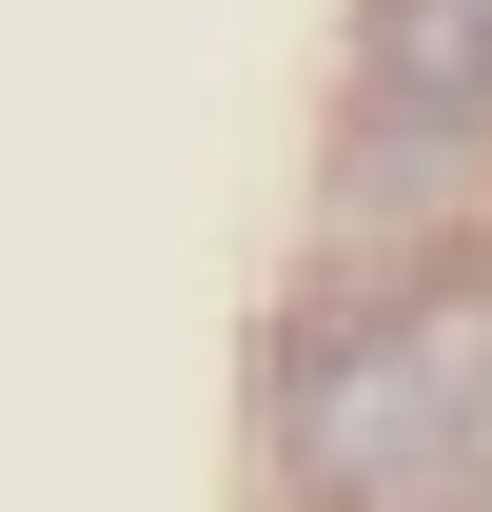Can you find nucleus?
Listing matches in <instances>:
<instances>
[{"label":"nucleus","mask_w":492,"mask_h":512,"mask_svg":"<svg viewBox=\"0 0 492 512\" xmlns=\"http://www.w3.org/2000/svg\"><path fill=\"white\" fill-rule=\"evenodd\" d=\"M276 453L315 512H473L492 493V256H433L355 316H315Z\"/></svg>","instance_id":"nucleus-1"},{"label":"nucleus","mask_w":492,"mask_h":512,"mask_svg":"<svg viewBox=\"0 0 492 512\" xmlns=\"http://www.w3.org/2000/svg\"><path fill=\"white\" fill-rule=\"evenodd\" d=\"M473 512H492V493H473Z\"/></svg>","instance_id":"nucleus-3"},{"label":"nucleus","mask_w":492,"mask_h":512,"mask_svg":"<svg viewBox=\"0 0 492 512\" xmlns=\"http://www.w3.org/2000/svg\"><path fill=\"white\" fill-rule=\"evenodd\" d=\"M374 119L394 138H492V0H374Z\"/></svg>","instance_id":"nucleus-2"}]
</instances>
